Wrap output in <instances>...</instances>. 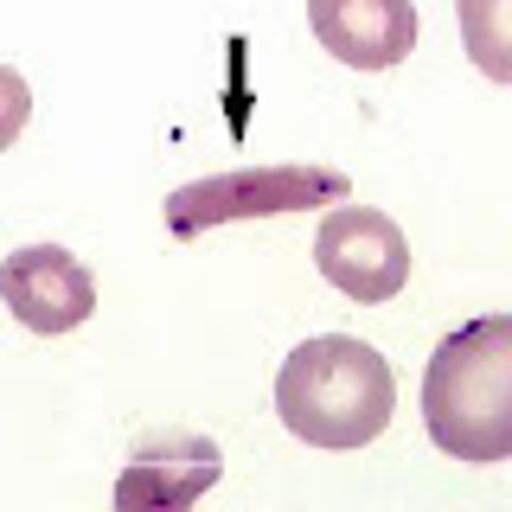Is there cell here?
<instances>
[{
  "mask_svg": "<svg viewBox=\"0 0 512 512\" xmlns=\"http://www.w3.org/2000/svg\"><path fill=\"white\" fill-rule=\"evenodd\" d=\"M26 122H32V90L13 64H0V154L26 135Z\"/></svg>",
  "mask_w": 512,
  "mask_h": 512,
  "instance_id": "obj_9",
  "label": "cell"
},
{
  "mask_svg": "<svg viewBox=\"0 0 512 512\" xmlns=\"http://www.w3.org/2000/svg\"><path fill=\"white\" fill-rule=\"evenodd\" d=\"M0 301L32 333H71L96 314V276L64 244H26L0 256Z\"/></svg>",
  "mask_w": 512,
  "mask_h": 512,
  "instance_id": "obj_5",
  "label": "cell"
},
{
  "mask_svg": "<svg viewBox=\"0 0 512 512\" xmlns=\"http://www.w3.org/2000/svg\"><path fill=\"white\" fill-rule=\"evenodd\" d=\"M423 423L455 461H512V314H480L436 346Z\"/></svg>",
  "mask_w": 512,
  "mask_h": 512,
  "instance_id": "obj_2",
  "label": "cell"
},
{
  "mask_svg": "<svg viewBox=\"0 0 512 512\" xmlns=\"http://www.w3.org/2000/svg\"><path fill=\"white\" fill-rule=\"evenodd\" d=\"M340 199H352V180L340 167H231V173L167 192V231L205 237L212 224L314 212V205H340Z\"/></svg>",
  "mask_w": 512,
  "mask_h": 512,
  "instance_id": "obj_3",
  "label": "cell"
},
{
  "mask_svg": "<svg viewBox=\"0 0 512 512\" xmlns=\"http://www.w3.org/2000/svg\"><path fill=\"white\" fill-rule=\"evenodd\" d=\"M397 410V378L378 346L352 333L301 340L276 372V416L308 448H365Z\"/></svg>",
  "mask_w": 512,
  "mask_h": 512,
  "instance_id": "obj_1",
  "label": "cell"
},
{
  "mask_svg": "<svg viewBox=\"0 0 512 512\" xmlns=\"http://www.w3.org/2000/svg\"><path fill=\"white\" fill-rule=\"evenodd\" d=\"M308 26L320 52L352 64V71H391L416 52L410 0H308Z\"/></svg>",
  "mask_w": 512,
  "mask_h": 512,
  "instance_id": "obj_6",
  "label": "cell"
},
{
  "mask_svg": "<svg viewBox=\"0 0 512 512\" xmlns=\"http://www.w3.org/2000/svg\"><path fill=\"white\" fill-rule=\"evenodd\" d=\"M314 269L340 288L346 301H365V308H378V301L404 295L410 282V237L397 231V218H384L378 205H327V218H320L314 231Z\"/></svg>",
  "mask_w": 512,
  "mask_h": 512,
  "instance_id": "obj_4",
  "label": "cell"
},
{
  "mask_svg": "<svg viewBox=\"0 0 512 512\" xmlns=\"http://www.w3.org/2000/svg\"><path fill=\"white\" fill-rule=\"evenodd\" d=\"M224 455L212 436H154L128 455V468L116 480V506L122 512H180L205 487H218Z\"/></svg>",
  "mask_w": 512,
  "mask_h": 512,
  "instance_id": "obj_7",
  "label": "cell"
},
{
  "mask_svg": "<svg viewBox=\"0 0 512 512\" xmlns=\"http://www.w3.org/2000/svg\"><path fill=\"white\" fill-rule=\"evenodd\" d=\"M455 20L474 71L493 84H512V0H455Z\"/></svg>",
  "mask_w": 512,
  "mask_h": 512,
  "instance_id": "obj_8",
  "label": "cell"
}]
</instances>
